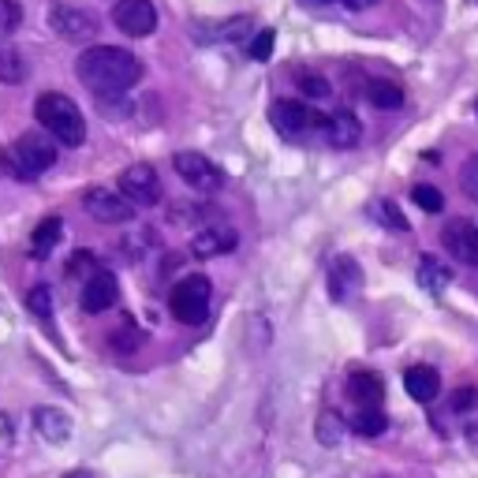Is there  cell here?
I'll list each match as a JSON object with an SVG mask.
<instances>
[{
    "label": "cell",
    "mask_w": 478,
    "mask_h": 478,
    "mask_svg": "<svg viewBox=\"0 0 478 478\" xmlns=\"http://www.w3.org/2000/svg\"><path fill=\"white\" fill-rule=\"evenodd\" d=\"M75 71L94 90V97L97 94H128L142 79V60L120 46H94L87 53H79Z\"/></svg>",
    "instance_id": "obj_1"
},
{
    "label": "cell",
    "mask_w": 478,
    "mask_h": 478,
    "mask_svg": "<svg viewBox=\"0 0 478 478\" xmlns=\"http://www.w3.org/2000/svg\"><path fill=\"white\" fill-rule=\"evenodd\" d=\"M34 113H38V123L56 142H64V147H82V142H87V120H82L79 105L68 94H53V90L41 94Z\"/></svg>",
    "instance_id": "obj_2"
},
{
    "label": "cell",
    "mask_w": 478,
    "mask_h": 478,
    "mask_svg": "<svg viewBox=\"0 0 478 478\" xmlns=\"http://www.w3.org/2000/svg\"><path fill=\"white\" fill-rule=\"evenodd\" d=\"M53 161H56V150H53V142L46 135H38V131H27V135H19L8 154H4V164H8V172L19 176V180H34L41 176L46 169H53Z\"/></svg>",
    "instance_id": "obj_3"
},
{
    "label": "cell",
    "mask_w": 478,
    "mask_h": 478,
    "mask_svg": "<svg viewBox=\"0 0 478 478\" xmlns=\"http://www.w3.org/2000/svg\"><path fill=\"white\" fill-rule=\"evenodd\" d=\"M210 281H205L202 273L195 277H183L176 288H172V296H169V310H172V318L183 322V325H198L205 322V314H210Z\"/></svg>",
    "instance_id": "obj_4"
},
{
    "label": "cell",
    "mask_w": 478,
    "mask_h": 478,
    "mask_svg": "<svg viewBox=\"0 0 478 478\" xmlns=\"http://www.w3.org/2000/svg\"><path fill=\"white\" fill-rule=\"evenodd\" d=\"M82 210L101 224H123L135 217V202L123 198L120 191H109V187H90V191L82 195Z\"/></svg>",
    "instance_id": "obj_5"
},
{
    "label": "cell",
    "mask_w": 478,
    "mask_h": 478,
    "mask_svg": "<svg viewBox=\"0 0 478 478\" xmlns=\"http://www.w3.org/2000/svg\"><path fill=\"white\" fill-rule=\"evenodd\" d=\"M172 169L180 172V180L187 187H195V191H217L221 180H224L217 164L205 157V154H198V150H180L172 157Z\"/></svg>",
    "instance_id": "obj_6"
},
{
    "label": "cell",
    "mask_w": 478,
    "mask_h": 478,
    "mask_svg": "<svg viewBox=\"0 0 478 478\" xmlns=\"http://www.w3.org/2000/svg\"><path fill=\"white\" fill-rule=\"evenodd\" d=\"M113 23L128 38H150L157 30V12L150 0H116Z\"/></svg>",
    "instance_id": "obj_7"
},
{
    "label": "cell",
    "mask_w": 478,
    "mask_h": 478,
    "mask_svg": "<svg viewBox=\"0 0 478 478\" xmlns=\"http://www.w3.org/2000/svg\"><path fill=\"white\" fill-rule=\"evenodd\" d=\"M53 30L64 38V41H90L97 34V15L87 8H75V4H53Z\"/></svg>",
    "instance_id": "obj_8"
},
{
    "label": "cell",
    "mask_w": 478,
    "mask_h": 478,
    "mask_svg": "<svg viewBox=\"0 0 478 478\" xmlns=\"http://www.w3.org/2000/svg\"><path fill=\"white\" fill-rule=\"evenodd\" d=\"M120 195L123 198H131L135 205H150L161 198V180L157 172L150 169V164H131V169H123L120 172Z\"/></svg>",
    "instance_id": "obj_9"
},
{
    "label": "cell",
    "mask_w": 478,
    "mask_h": 478,
    "mask_svg": "<svg viewBox=\"0 0 478 478\" xmlns=\"http://www.w3.org/2000/svg\"><path fill=\"white\" fill-rule=\"evenodd\" d=\"M269 123L277 128V135L296 138V135H303V131H310V128H318L322 120L310 113L303 101H273V109H269Z\"/></svg>",
    "instance_id": "obj_10"
},
{
    "label": "cell",
    "mask_w": 478,
    "mask_h": 478,
    "mask_svg": "<svg viewBox=\"0 0 478 478\" xmlns=\"http://www.w3.org/2000/svg\"><path fill=\"white\" fill-rule=\"evenodd\" d=\"M116 299H120V284L109 269H97V273L82 284V310H87V314H105L109 306H116Z\"/></svg>",
    "instance_id": "obj_11"
},
{
    "label": "cell",
    "mask_w": 478,
    "mask_h": 478,
    "mask_svg": "<svg viewBox=\"0 0 478 478\" xmlns=\"http://www.w3.org/2000/svg\"><path fill=\"white\" fill-rule=\"evenodd\" d=\"M445 247L456 262L478 265V228L471 221H449L445 224Z\"/></svg>",
    "instance_id": "obj_12"
},
{
    "label": "cell",
    "mask_w": 478,
    "mask_h": 478,
    "mask_svg": "<svg viewBox=\"0 0 478 478\" xmlns=\"http://www.w3.org/2000/svg\"><path fill=\"white\" fill-rule=\"evenodd\" d=\"M359 288H363L359 262L356 258H332V265H329V296L337 303H344V299L356 296Z\"/></svg>",
    "instance_id": "obj_13"
},
{
    "label": "cell",
    "mask_w": 478,
    "mask_h": 478,
    "mask_svg": "<svg viewBox=\"0 0 478 478\" xmlns=\"http://www.w3.org/2000/svg\"><path fill=\"white\" fill-rule=\"evenodd\" d=\"M198 41H243L255 34V19L251 15H232L224 23H198L191 30Z\"/></svg>",
    "instance_id": "obj_14"
},
{
    "label": "cell",
    "mask_w": 478,
    "mask_h": 478,
    "mask_svg": "<svg viewBox=\"0 0 478 478\" xmlns=\"http://www.w3.org/2000/svg\"><path fill=\"white\" fill-rule=\"evenodd\" d=\"M322 128H325V138H329L337 150H356L359 142H363V123L351 116V113H332V116L322 123Z\"/></svg>",
    "instance_id": "obj_15"
},
{
    "label": "cell",
    "mask_w": 478,
    "mask_h": 478,
    "mask_svg": "<svg viewBox=\"0 0 478 478\" xmlns=\"http://www.w3.org/2000/svg\"><path fill=\"white\" fill-rule=\"evenodd\" d=\"M232 247H236V232H232V228L210 224V228H202V232H195L191 255H198V258H217V255H224V251H232Z\"/></svg>",
    "instance_id": "obj_16"
},
{
    "label": "cell",
    "mask_w": 478,
    "mask_h": 478,
    "mask_svg": "<svg viewBox=\"0 0 478 478\" xmlns=\"http://www.w3.org/2000/svg\"><path fill=\"white\" fill-rule=\"evenodd\" d=\"M34 430H38V438H46L49 445H64L71 438V419L60 407H38Z\"/></svg>",
    "instance_id": "obj_17"
},
{
    "label": "cell",
    "mask_w": 478,
    "mask_h": 478,
    "mask_svg": "<svg viewBox=\"0 0 478 478\" xmlns=\"http://www.w3.org/2000/svg\"><path fill=\"white\" fill-rule=\"evenodd\" d=\"M404 389H407L411 400L430 404V400H438L441 378H438V370H433V366H411V370L404 373Z\"/></svg>",
    "instance_id": "obj_18"
},
{
    "label": "cell",
    "mask_w": 478,
    "mask_h": 478,
    "mask_svg": "<svg viewBox=\"0 0 478 478\" xmlns=\"http://www.w3.org/2000/svg\"><path fill=\"white\" fill-rule=\"evenodd\" d=\"M348 397L356 400L359 407H378L382 397H385V385H382V378L373 370H356L348 378Z\"/></svg>",
    "instance_id": "obj_19"
},
{
    "label": "cell",
    "mask_w": 478,
    "mask_h": 478,
    "mask_svg": "<svg viewBox=\"0 0 478 478\" xmlns=\"http://www.w3.org/2000/svg\"><path fill=\"white\" fill-rule=\"evenodd\" d=\"M214 217H217V210H210V205H195V202H172V210H169V221L180 224V228H191V232L210 228Z\"/></svg>",
    "instance_id": "obj_20"
},
{
    "label": "cell",
    "mask_w": 478,
    "mask_h": 478,
    "mask_svg": "<svg viewBox=\"0 0 478 478\" xmlns=\"http://www.w3.org/2000/svg\"><path fill=\"white\" fill-rule=\"evenodd\" d=\"M419 284H423V292H433V296H438V292H445V288L452 284V273H449V265H441L438 258H423L419 262Z\"/></svg>",
    "instance_id": "obj_21"
},
{
    "label": "cell",
    "mask_w": 478,
    "mask_h": 478,
    "mask_svg": "<svg viewBox=\"0 0 478 478\" xmlns=\"http://www.w3.org/2000/svg\"><path fill=\"white\" fill-rule=\"evenodd\" d=\"M60 232H64V221L60 217H46L38 228H34V239H30V251H34V258H46L53 247L60 243Z\"/></svg>",
    "instance_id": "obj_22"
},
{
    "label": "cell",
    "mask_w": 478,
    "mask_h": 478,
    "mask_svg": "<svg viewBox=\"0 0 478 478\" xmlns=\"http://www.w3.org/2000/svg\"><path fill=\"white\" fill-rule=\"evenodd\" d=\"M27 79V60L15 46H4L0 41V82H8V87H19V82Z\"/></svg>",
    "instance_id": "obj_23"
},
{
    "label": "cell",
    "mask_w": 478,
    "mask_h": 478,
    "mask_svg": "<svg viewBox=\"0 0 478 478\" xmlns=\"http://www.w3.org/2000/svg\"><path fill=\"white\" fill-rule=\"evenodd\" d=\"M370 217L378 221L382 228H389V232H407V217L400 214V205L397 202H389V198H378L370 205Z\"/></svg>",
    "instance_id": "obj_24"
},
{
    "label": "cell",
    "mask_w": 478,
    "mask_h": 478,
    "mask_svg": "<svg viewBox=\"0 0 478 478\" xmlns=\"http://www.w3.org/2000/svg\"><path fill=\"white\" fill-rule=\"evenodd\" d=\"M366 97H370L378 109H400V105H404V90L397 87V82H382V79L370 82V87H366Z\"/></svg>",
    "instance_id": "obj_25"
},
{
    "label": "cell",
    "mask_w": 478,
    "mask_h": 478,
    "mask_svg": "<svg viewBox=\"0 0 478 478\" xmlns=\"http://www.w3.org/2000/svg\"><path fill=\"white\" fill-rule=\"evenodd\" d=\"M94 101H97L101 116H109V120H128V116L135 113V105H131L128 94H97Z\"/></svg>",
    "instance_id": "obj_26"
},
{
    "label": "cell",
    "mask_w": 478,
    "mask_h": 478,
    "mask_svg": "<svg viewBox=\"0 0 478 478\" xmlns=\"http://www.w3.org/2000/svg\"><path fill=\"white\" fill-rule=\"evenodd\" d=\"M356 433H363V438H378V433H385V426H389V419H385V411H378V407H359V415H356Z\"/></svg>",
    "instance_id": "obj_27"
},
{
    "label": "cell",
    "mask_w": 478,
    "mask_h": 478,
    "mask_svg": "<svg viewBox=\"0 0 478 478\" xmlns=\"http://www.w3.org/2000/svg\"><path fill=\"white\" fill-rule=\"evenodd\" d=\"M318 441L322 445H340L344 441V419H340V415H332V411H322V419H318Z\"/></svg>",
    "instance_id": "obj_28"
},
{
    "label": "cell",
    "mask_w": 478,
    "mask_h": 478,
    "mask_svg": "<svg viewBox=\"0 0 478 478\" xmlns=\"http://www.w3.org/2000/svg\"><path fill=\"white\" fill-rule=\"evenodd\" d=\"M411 202L419 205L423 214H441V210H445V195L438 191V187H430V183H419V187H415V191H411Z\"/></svg>",
    "instance_id": "obj_29"
},
{
    "label": "cell",
    "mask_w": 478,
    "mask_h": 478,
    "mask_svg": "<svg viewBox=\"0 0 478 478\" xmlns=\"http://www.w3.org/2000/svg\"><path fill=\"white\" fill-rule=\"evenodd\" d=\"M273 46H277V30H258L251 38V46H247V56L258 60V64H265V60L273 56Z\"/></svg>",
    "instance_id": "obj_30"
},
{
    "label": "cell",
    "mask_w": 478,
    "mask_h": 478,
    "mask_svg": "<svg viewBox=\"0 0 478 478\" xmlns=\"http://www.w3.org/2000/svg\"><path fill=\"white\" fill-rule=\"evenodd\" d=\"M97 258L90 255V251H79V255H71L68 258V277H82V281H90L94 273H97Z\"/></svg>",
    "instance_id": "obj_31"
},
{
    "label": "cell",
    "mask_w": 478,
    "mask_h": 478,
    "mask_svg": "<svg viewBox=\"0 0 478 478\" xmlns=\"http://www.w3.org/2000/svg\"><path fill=\"white\" fill-rule=\"evenodd\" d=\"M23 23V8L15 0H0V30H15Z\"/></svg>",
    "instance_id": "obj_32"
},
{
    "label": "cell",
    "mask_w": 478,
    "mask_h": 478,
    "mask_svg": "<svg viewBox=\"0 0 478 478\" xmlns=\"http://www.w3.org/2000/svg\"><path fill=\"white\" fill-rule=\"evenodd\" d=\"M460 183H464V195L478 202V154H474V157L464 164V176H460Z\"/></svg>",
    "instance_id": "obj_33"
},
{
    "label": "cell",
    "mask_w": 478,
    "mask_h": 478,
    "mask_svg": "<svg viewBox=\"0 0 478 478\" xmlns=\"http://www.w3.org/2000/svg\"><path fill=\"white\" fill-rule=\"evenodd\" d=\"M299 87H303V94H306V97H314V101L329 97V82H325L322 75H303Z\"/></svg>",
    "instance_id": "obj_34"
},
{
    "label": "cell",
    "mask_w": 478,
    "mask_h": 478,
    "mask_svg": "<svg viewBox=\"0 0 478 478\" xmlns=\"http://www.w3.org/2000/svg\"><path fill=\"white\" fill-rule=\"evenodd\" d=\"M30 310H34V314H41V318L53 310V299H49L46 288H34V292H30Z\"/></svg>",
    "instance_id": "obj_35"
},
{
    "label": "cell",
    "mask_w": 478,
    "mask_h": 478,
    "mask_svg": "<svg viewBox=\"0 0 478 478\" xmlns=\"http://www.w3.org/2000/svg\"><path fill=\"white\" fill-rule=\"evenodd\" d=\"M471 407H478V392L474 389H460L452 397V411H471Z\"/></svg>",
    "instance_id": "obj_36"
},
{
    "label": "cell",
    "mask_w": 478,
    "mask_h": 478,
    "mask_svg": "<svg viewBox=\"0 0 478 478\" xmlns=\"http://www.w3.org/2000/svg\"><path fill=\"white\" fill-rule=\"evenodd\" d=\"M12 445H15V426H12L8 415H0V456H4Z\"/></svg>",
    "instance_id": "obj_37"
},
{
    "label": "cell",
    "mask_w": 478,
    "mask_h": 478,
    "mask_svg": "<svg viewBox=\"0 0 478 478\" xmlns=\"http://www.w3.org/2000/svg\"><path fill=\"white\" fill-rule=\"evenodd\" d=\"M64 478H94V474H90V471H68Z\"/></svg>",
    "instance_id": "obj_38"
},
{
    "label": "cell",
    "mask_w": 478,
    "mask_h": 478,
    "mask_svg": "<svg viewBox=\"0 0 478 478\" xmlns=\"http://www.w3.org/2000/svg\"><path fill=\"white\" fill-rule=\"evenodd\" d=\"M348 4H351V8H370L373 0H348Z\"/></svg>",
    "instance_id": "obj_39"
}]
</instances>
